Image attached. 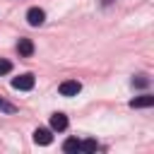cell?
<instances>
[{
  "instance_id": "cell-1",
  "label": "cell",
  "mask_w": 154,
  "mask_h": 154,
  "mask_svg": "<svg viewBox=\"0 0 154 154\" xmlns=\"http://www.w3.org/2000/svg\"><path fill=\"white\" fill-rule=\"evenodd\" d=\"M34 84H36V77L31 72H24V75H19V77L12 79V87L19 89V91H29V89H34Z\"/></svg>"
},
{
  "instance_id": "cell-2",
  "label": "cell",
  "mask_w": 154,
  "mask_h": 154,
  "mask_svg": "<svg viewBox=\"0 0 154 154\" xmlns=\"http://www.w3.org/2000/svg\"><path fill=\"white\" fill-rule=\"evenodd\" d=\"M58 91H60V96H77L82 91V84L77 79H65V82H60Z\"/></svg>"
},
{
  "instance_id": "cell-3",
  "label": "cell",
  "mask_w": 154,
  "mask_h": 154,
  "mask_svg": "<svg viewBox=\"0 0 154 154\" xmlns=\"http://www.w3.org/2000/svg\"><path fill=\"white\" fill-rule=\"evenodd\" d=\"M26 22H29V26H41V24L46 22V12H43L41 7H29Z\"/></svg>"
},
{
  "instance_id": "cell-4",
  "label": "cell",
  "mask_w": 154,
  "mask_h": 154,
  "mask_svg": "<svg viewBox=\"0 0 154 154\" xmlns=\"http://www.w3.org/2000/svg\"><path fill=\"white\" fill-rule=\"evenodd\" d=\"M34 142L41 144V147H48V144L53 142L51 130H48V128H36V130H34Z\"/></svg>"
},
{
  "instance_id": "cell-5",
  "label": "cell",
  "mask_w": 154,
  "mask_h": 154,
  "mask_svg": "<svg viewBox=\"0 0 154 154\" xmlns=\"http://www.w3.org/2000/svg\"><path fill=\"white\" fill-rule=\"evenodd\" d=\"M67 116L65 113H53L51 116V128L55 130V132H63V130H67Z\"/></svg>"
},
{
  "instance_id": "cell-6",
  "label": "cell",
  "mask_w": 154,
  "mask_h": 154,
  "mask_svg": "<svg viewBox=\"0 0 154 154\" xmlns=\"http://www.w3.org/2000/svg\"><path fill=\"white\" fill-rule=\"evenodd\" d=\"M149 106H154V96H149V94L135 96V99L130 101V108H149Z\"/></svg>"
},
{
  "instance_id": "cell-7",
  "label": "cell",
  "mask_w": 154,
  "mask_h": 154,
  "mask_svg": "<svg viewBox=\"0 0 154 154\" xmlns=\"http://www.w3.org/2000/svg\"><path fill=\"white\" fill-rule=\"evenodd\" d=\"M17 51H19L22 58H31V55H34V43H31V38H19Z\"/></svg>"
},
{
  "instance_id": "cell-8",
  "label": "cell",
  "mask_w": 154,
  "mask_h": 154,
  "mask_svg": "<svg viewBox=\"0 0 154 154\" xmlns=\"http://www.w3.org/2000/svg\"><path fill=\"white\" fill-rule=\"evenodd\" d=\"M63 152H82V142L75 140V137H70V140L63 142Z\"/></svg>"
},
{
  "instance_id": "cell-9",
  "label": "cell",
  "mask_w": 154,
  "mask_h": 154,
  "mask_svg": "<svg viewBox=\"0 0 154 154\" xmlns=\"http://www.w3.org/2000/svg\"><path fill=\"white\" fill-rule=\"evenodd\" d=\"M147 84H149V77H147V75H137V77L132 79V87H137V89H144Z\"/></svg>"
},
{
  "instance_id": "cell-10",
  "label": "cell",
  "mask_w": 154,
  "mask_h": 154,
  "mask_svg": "<svg viewBox=\"0 0 154 154\" xmlns=\"http://www.w3.org/2000/svg\"><path fill=\"white\" fill-rule=\"evenodd\" d=\"M99 149V142L96 140H84L82 142V152H96Z\"/></svg>"
},
{
  "instance_id": "cell-11",
  "label": "cell",
  "mask_w": 154,
  "mask_h": 154,
  "mask_svg": "<svg viewBox=\"0 0 154 154\" xmlns=\"http://www.w3.org/2000/svg\"><path fill=\"white\" fill-rule=\"evenodd\" d=\"M0 111H2V113H14L17 108H14V103H10V101H5V99L0 96Z\"/></svg>"
},
{
  "instance_id": "cell-12",
  "label": "cell",
  "mask_w": 154,
  "mask_h": 154,
  "mask_svg": "<svg viewBox=\"0 0 154 154\" xmlns=\"http://www.w3.org/2000/svg\"><path fill=\"white\" fill-rule=\"evenodd\" d=\"M7 72H12V63L5 60V58H0V75H7Z\"/></svg>"
},
{
  "instance_id": "cell-13",
  "label": "cell",
  "mask_w": 154,
  "mask_h": 154,
  "mask_svg": "<svg viewBox=\"0 0 154 154\" xmlns=\"http://www.w3.org/2000/svg\"><path fill=\"white\" fill-rule=\"evenodd\" d=\"M101 2H103V5H111V2H113V0H101Z\"/></svg>"
}]
</instances>
